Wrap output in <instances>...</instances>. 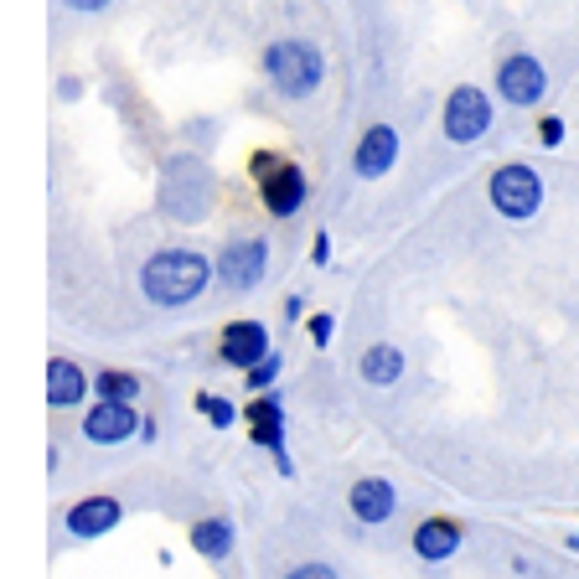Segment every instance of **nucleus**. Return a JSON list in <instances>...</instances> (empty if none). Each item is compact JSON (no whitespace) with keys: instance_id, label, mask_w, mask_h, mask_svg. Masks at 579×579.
I'll return each mask as SVG.
<instances>
[{"instance_id":"nucleus-12","label":"nucleus","mask_w":579,"mask_h":579,"mask_svg":"<svg viewBox=\"0 0 579 579\" xmlns=\"http://www.w3.org/2000/svg\"><path fill=\"white\" fill-rule=\"evenodd\" d=\"M347 507L362 528H383V523H393V512H399V492H393V481H383V476H362V481H352Z\"/></svg>"},{"instance_id":"nucleus-10","label":"nucleus","mask_w":579,"mask_h":579,"mask_svg":"<svg viewBox=\"0 0 579 579\" xmlns=\"http://www.w3.org/2000/svg\"><path fill=\"white\" fill-rule=\"evenodd\" d=\"M269 352L274 347H269V326L264 321H228L223 337H218V362H228V368H238V373L259 368Z\"/></svg>"},{"instance_id":"nucleus-17","label":"nucleus","mask_w":579,"mask_h":579,"mask_svg":"<svg viewBox=\"0 0 579 579\" xmlns=\"http://www.w3.org/2000/svg\"><path fill=\"white\" fill-rule=\"evenodd\" d=\"M357 373H362V383H373V388H393V383L404 378V352L393 347V342H373L368 352H362Z\"/></svg>"},{"instance_id":"nucleus-2","label":"nucleus","mask_w":579,"mask_h":579,"mask_svg":"<svg viewBox=\"0 0 579 579\" xmlns=\"http://www.w3.org/2000/svg\"><path fill=\"white\" fill-rule=\"evenodd\" d=\"M264 78L274 83V94H285V99H311L316 88H321V78H326L321 47L306 42V37L269 42V52H264Z\"/></svg>"},{"instance_id":"nucleus-21","label":"nucleus","mask_w":579,"mask_h":579,"mask_svg":"<svg viewBox=\"0 0 579 579\" xmlns=\"http://www.w3.org/2000/svg\"><path fill=\"white\" fill-rule=\"evenodd\" d=\"M564 135H569V130H564V119H559V114H543V119H538V145L559 150V145H564Z\"/></svg>"},{"instance_id":"nucleus-25","label":"nucleus","mask_w":579,"mask_h":579,"mask_svg":"<svg viewBox=\"0 0 579 579\" xmlns=\"http://www.w3.org/2000/svg\"><path fill=\"white\" fill-rule=\"evenodd\" d=\"M300 316H306V300L290 295V300H285V321H300Z\"/></svg>"},{"instance_id":"nucleus-6","label":"nucleus","mask_w":579,"mask_h":579,"mask_svg":"<svg viewBox=\"0 0 579 579\" xmlns=\"http://www.w3.org/2000/svg\"><path fill=\"white\" fill-rule=\"evenodd\" d=\"M486 130H492V99H486L476 83H461L445 99V140L450 145H476Z\"/></svg>"},{"instance_id":"nucleus-3","label":"nucleus","mask_w":579,"mask_h":579,"mask_svg":"<svg viewBox=\"0 0 579 579\" xmlns=\"http://www.w3.org/2000/svg\"><path fill=\"white\" fill-rule=\"evenodd\" d=\"M254 181H259V197L269 207V218H295L311 197V181L295 161H280V156H254Z\"/></svg>"},{"instance_id":"nucleus-20","label":"nucleus","mask_w":579,"mask_h":579,"mask_svg":"<svg viewBox=\"0 0 579 579\" xmlns=\"http://www.w3.org/2000/svg\"><path fill=\"white\" fill-rule=\"evenodd\" d=\"M280 373H285V357H280V352H269L259 368L243 373V383H249V393H269L274 383H280Z\"/></svg>"},{"instance_id":"nucleus-4","label":"nucleus","mask_w":579,"mask_h":579,"mask_svg":"<svg viewBox=\"0 0 579 579\" xmlns=\"http://www.w3.org/2000/svg\"><path fill=\"white\" fill-rule=\"evenodd\" d=\"M486 197H492V207L502 212V218L512 223H528L533 212L543 207V176L523 161H512V166H497L492 171V187H486Z\"/></svg>"},{"instance_id":"nucleus-26","label":"nucleus","mask_w":579,"mask_h":579,"mask_svg":"<svg viewBox=\"0 0 579 579\" xmlns=\"http://www.w3.org/2000/svg\"><path fill=\"white\" fill-rule=\"evenodd\" d=\"M140 440H145V445H156V440H161V424H156V419H145V424H140Z\"/></svg>"},{"instance_id":"nucleus-1","label":"nucleus","mask_w":579,"mask_h":579,"mask_svg":"<svg viewBox=\"0 0 579 579\" xmlns=\"http://www.w3.org/2000/svg\"><path fill=\"white\" fill-rule=\"evenodd\" d=\"M207 280H212V264L197 249H161V254H150L145 269H140L145 300L150 306H166V311L192 306V300L207 290Z\"/></svg>"},{"instance_id":"nucleus-14","label":"nucleus","mask_w":579,"mask_h":579,"mask_svg":"<svg viewBox=\"0 0 579 579\" xmlns=\"http://www.w3.org/2000/svg\"><path fill=\"white\" fill-rule=\"evenodd\" d=\"M393 161H399V130L393 125H373V130H362L357 150H352V171L362 181H378L393 171Z\"/></svg>"},{"instance_id":"nucleus-19","label":"nucleus","mask_w":579,"mask_h":579,"mask_svg":"<svg viewBox=\"0 0 579 579\" xmlns=\"http://www.w3.org/2000/svg\"><path fill=\"white\" fill-rule=\"evenodd\" d=\"M197 409L207 414L212 430H228V424H238L243 414L233 409V399H223V393H197Z\"/></svg>"},{"instance_id":"nucleus-9","label":"nucleus","mask_w":579,"mask_h":579,"mask_svg":"<svg viewBox=\"0 0 579 579\" xmlns=\"http://www.w3.org/2000/svg\"><path fill=\"white\" fill-rule=\"evenodd\" d=\"M140 424H145V419L135 414V404L94 399V409L78 419V430H83V440H94V445H125V440L140 435Z\"/></svg>"},{"instance_id":"nucleus-24","label":"nucleus","mask_w":579,"mask_h":579,"mask_svg":"<svg viewBox=\"0 0 579 579\" xmlns=\"http://www.w3.org/2000/svg\"><path fill=\"white\" fill-rule=\"evenodd\" d=\"M311 264H331V238L326 233H316V243H311Z\"/></svg>"},{"instance_id":"nucleus-7","label":"nucleus","mask_w":579,"mask_h":579,"mask_svg":"<svg viewBox=\"0 0 579 579\" xmlns=\"http://www.w3.org/2000/svg\"><path fill=\"white\" fill-rule=\"evenodd\" d=\"M264 269H269V243L264 238H238L218 254V285H228L233 295H249V290H259Z\"/></svg>"},{"instance_id":"nucleus-15","label":"nucleus","mask_w":579,"mask_h":579,"mask_svg":"<svg viewBox=\"0 0 579 579\" xmlns=\"http://www.w3.org/2000/svg\"><path fill=\"white\" fill-rule=\"evenodd\" d=\"M88 399V373L73 357H52L47 362V404L52 409H78Z\"/></svg>"},{"instance_id":"nucleus-5","label":"nucleus","mask_w":579,"mask_h":579,"mask_svg":"<svg viewBox=\"0 0 579 579\" xmlns=\"http://www.w3.org/2000/svg\"><path fill=\"white\" fill-rule=\"evenodd\" d=\"M243 424H249V435L259 450L274 455V471L280 476H295V461H290V445H285V404H280V393H254L249 409H243Z\"/></svg>"},{"instance_id":"nucleus-16","label":"nucleus","mask_w":579,"mask_h":579,"mask_svg":"<svg viewBox=\"0 0 579 579\" xmlns=\"http://www.w3.org/2000/svg\"><path fill=\"white\" fill-rule=\"evenodd\" d=\"M187 543H192V554H202L207 564H223L233 554V543H238V528H233V517H202V523H192Z\"/></svg>"},{"instance_id":"nucleus-8","label":"nucleus","mask_w":579,"mask_h":579,"mask_svg":"<svg viewBox=\"0 0 579 579\" xmlns=\"http://www.w3.org/2000/svg\"><path fill=\"white\" fill-rule=\"evenodd\" d=\"M497 94H502L512 109H533V104L548 94V73H543V63H538V57H528V52L502 57V63H497Z\"/></svg>"},{"instance_id":"nucleus-23","label":"nucleus","mask_w":579,"mask_h":579,"mask_svg":"<svg viewBox=\"0 0 579 579\" xmlns=\"http://www.w3.org/2000/svg\"><path fill=\"white\" fill-rule=\"evenodd\" d=\"M285 579H337V569L331 564H295Z\"/></svg>"},{"instance_id":"nucleus-11","label":"nucleus","mask_w":579,"mask_h":579,"mask_svg":"<svg viewBox=\"0 0 579 579\" xmlns=\"http://www.w3.org/2000/svg\"><path fill=\"white\" fill-rule=\"evenodd\" d=\"M119 523H125V502H119V497H78V502L63 512V528H68V538H78V543H94V538L114 533Z\"/></svg>"},{"instance_id":"nucleus-18","label":"nucleus","mask_w":579,"mask_h":579,"mask_svg":"<svg viewBox=\"0 0 579 579\" xmlns=\"http://www.w3.org/2000/svg\"><path fill=\"white\" fill-rule=\"evenodd\" d=\"M94 399H119V404H140V378L125 368H104L94 373Z\"/></svg>"},{"instance_id":"nucleus-22","label":"nucleus","mask_w":579,"mask_h":579,"mask_svg":"<svg viewBox=\"0 0 579 579\" xmlns=\"http://www.w3.org/2000/svg\"><path fill=\"white\" fill-rule=\"evenodd\" d=\"M306 331H311V342H316V347H331V337H337V316L316 311V316L306 321Z\"/></svg>"},{"instance_id":"nucleus-13","label":"nucleus","mask_w":579,"mask_h":579,"mask_svg":"<svg viewBox=\"0 0 579 579\" xmlns=\"http://www.w3.org/2000/svg\"><path fill=\"white\" fill-rule=\"evenodd\" d=\"M409 543H414V554H419L424 564H445V559L461 554L466 523H455V517H424V523L409 533Z\"/></svg>"},{"instance_id":"nucleus-27","label":"nucleus","mask_w":579,"mask_h":579,"mask_svg":"<svg viewBox=\"0 0 579 579\" xmlns=\"http://www.w3.org/2000/svg\"><path fill=\"white\" fill-rule=\"evenodd\" d=\"M68 6H73V11H104L109 0H68Z\"/></svg>"}]
</instances>
